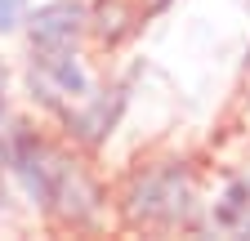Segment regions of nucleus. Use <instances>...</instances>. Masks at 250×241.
Returning <instances> with one entry per match:
<instances>
[{"label": "nucleus", "mask_w": 250, "mask_h": 241, "mask_svg": "<svg viewBox=\"0 0 250 241\" xmlns=\"http://www.w3.org/2000/svg\"><path fill=\"white\" fill-rule=\"evenodd\" d=\"M5 165L14 170L27 201L41 205L54 223H62V228H99L103 223L107 197L94 183V174L72 152L49 143L36 125L14 120V130L5 134Z\"/></svg>", "instance_id": "1"}, {"label": "nucleus", "mask_w": 250, "mask_h": 241, "mask_svg": "<svg viewBox=\"0 0 250 241\" xmlns=\"http://www.w3.org/2000/svg\"><path fill=\"white\" fill-rule=\"evenodd\" d=\"M197 183L188 161H152L130 174V183L121 188V215L130 228H192L197 223Z\"/></svg>", "instance_id": "2"}, {"label": "nucleus", "mask_w": 250, "mask_h": 241, "mask_svg": "<svg viewBox=\"0 0 250 241\" xmlns=\"http://www.w3.org/2000/svg\"><path fill=\"white\" fill-rule=\"evenodd\" d=\"M27 85L31 99L41 107L58 112L67 103H81L94 94V80L81 63L76 45H58V49H31V67H27Z\"/></svg>", "instance_id": "3"}, {"label": "nucleus", "mask_w": 250, "mask_h": 241, "mask_svg": "<svg viewBox=\"0 0 250 241\" xmlns=\"http://www.w3.org/2000/svg\"><path fill=\"white\" fill-rule=\"evenodd\" d=\"M130 103V85H112V89H94L89 99H81L76 107H58L54 116L67 125V134L81 143V147H99L112 139V130L121 125V112Z\"/></svg>", "instance_id": "4"}, {"label": "nucleus", "mask_w": 250, "mask_h": 241, "mask_svg": "<svg viewBox=\"0 0 250 241\" xmlns=\"http://www.w3.org/2000/svg\"><path fill=\"white\" fill-rule=\"evenodd\" d=\"M27 32H31V49L76 45L89 32V9L81 0H45L27 14Z\"/></svg>", "instance_id": "5"}, {"label": "nucleus", "mask_w": 250, "mask_h": 241, "mask_svg": "<svg viewBox=\"0 0 250 241\" xmlns=\"http://www.w3.org/2000/svg\"><path fill=\"white\" fill-rule=\"evenodd\" d=\"M214 228L224 232H237V237H250V179H232L224 188V197L214 201Z\"/></svg>", "instance_id": "6"}, {"label": "nucleus", "mask_w": 250, "mask_h": 241, "mask_svg": "<svg viewBox=\"0 0 250 241\" xmlns=\"http://www.w3.org/2000/svg\"><path fill=\"white\" fill-rule=\"evenodd\" d=\"M27 22V0H0V36L18 32Z\"/></svg>", "instance_id": "7"}, {"label": "nucleus", "mask_w": 250, "mask_h": 241, "mask_svg": "<svg viewBox=\"0 0 250 241\" xmlns=\"http://www.w3.org/2000/svg\"><path fill=\"white\" fill-rule=\"evenodd\" d=\"M5 107H9V72L0 63V116H5Z\"/></svg>", "instance_id": "8"}, {"label": "nucleus", "mask_w": 250, "mask_h": 241, "mask_svg": "<svg viewBox=\"0 0 250 241\" xmlns=\"http://www.w3.org/2000/svg\"><path fill=\"white\" fill-rule=\"evenodd\" d=\"M0 165H5V139H0Z\"/></svg>", "instance_id": "9"}, {"label": "nucleus", "mask_w": 250, "mask_h": 241, "mask_svg": "<svg viewBox=\"0 0 250 241\" xmlns=\"http://www.w3.org/2000/svg\"><path fill=\"white\" fill-rule=\"evenodd\" d=\"M0 210H5V192H0Z\"/></svg>", "instance_id": "10"}, {"label": "nucleus", "mask_w": 250, "mask_h": 241, "mask_svg": "<svg viewBox=\"0 0 250 241\" xmlns=\"http://www.w3.org/2000/svg\"><path fill=\"white\" fill-rule=\"evenodd\" d=\"M246 67H250V54H246Z\"/></svg>", "instance_id": "11"}]
</instances>
